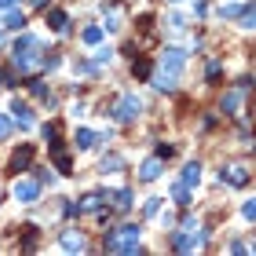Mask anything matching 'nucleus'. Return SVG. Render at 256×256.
Segmentation results:
<instances>
[{"mask_svg":"<svg viewBox=\"0 0 256 256\" xmlns=\"http://www.w3.org/2000/svg\"><path fill=\"white\" fill-rule=\"evenodd\" d=\"M143 224H121L102 234V252H124V256H136L143 252Z\"/></svg>","mask_w":256,"mask_h":256,"instance_id":"nucleus-1","label":"nucleus"},{"mask_svg":"<svg viewBox=\"0 0 256 256\" xmlns=\"http://www.w3.org/2000/svg\"><path fill=\"white\" fill-rule=\"evenodd\" d=\"M40 59H44V44H40V37H33V33H22V37L11 44V62H15L18 74L40 70Z\"/></svg>","mask_w":256,"mask_h":256,"instance_id":"nucleus-2","label":"nucleus"},{"mask_svg":"<svg viewBox=\"0 0 256 256\" xmlns=\"http://www.w3.org/2000/svg\"><path fill=\"white\" fill-rule=\"evenodd\" d=\"M106 118H114L118 124H136L143 118V99H139L136 92H124V96H118V102L106 110Z\"/></svg>","mask_w":256,"mask_h":256,"instance_id":"nucleus-3","label":"nucleus"},{"mask_svg":"<svg viewBox=\"0 0 256 256\" xmlns=\"http://www.w3.org/2000/svg\"><path fill=\"white\" fill-rule=\"evenodd\" d=\"M187 59H190L187 48H176V44H168V48H161L154 70H161V74H172V77H183V70H187Z\"/></svg>","mask_w":256,"mask_h":256,"instance_id":"nucleus-4","label":"nucleus"},{"mask_svg":"<svg viewBox=\"0 0 256 256\" xmlns=\"http://www.w3.org/2000/svg\"><path fill=\"white\" fill-rule=\"evenodd\" d=\"M220 183L224 187H230V190H246L249 187V180H252V172L246 168V165H220Z\"/></svg>","mask_w":256,"mask_h":256,"instance_id":"nucleus-5","label":"nucleus"},{"mask_svg":"<svg viewBox=\"0 0 256 256\" xmlns=\"http://www.w3.org/2000/svg\"><path fill=\"white\" fill-rule=\"evenodd\" d=\"M106 205H110V190H106V187H102V190H88V194L77 202V216H99Z\"/></svg>","mask_w":256,"mask_h":256,"instance_id":"nucleus-6","label":"nucleus"},{"mask_svg":"<svg viewBox=\"0 0 256 256\" xmlns=\"http://www.w3.org/2000/svg\"><path fill=\"white\" fill-rule=\"evenodd\" d=\"M11 194H15V202H18V205H37V202H40V180H26V176H18V180H15V187H11Z\"/></svg>","mask_w":256,"mask_h":256,"instance_id":"nucleus-7","label":"nucleus"},{"mask_svg":"<svg viewBox=\"0 0 256 256\" xmlns=\"http://www.w3.org/2000/svg\"><path fill=\"white\" fill-rule=\"evenodd\" d=\"M242 106H246V92L242 88H230L220 96V114L224 118H242Z\"/></svg>","mask_w":256,"mask_h":256,"instance_id":"nucleus-8","label":"nucleus"},{"mask_svg":"<svg viewBox=\"0 0 256 256\" xmlns=\"http://www.w3.org/2000/svg\"><path fill=\"white\" fill-rule=\"evenodd\" d=\"M132 205H136V190H132V187L110 190V208H114V216H124V212H132Z\"/></svg>","mask_w":256,"mask_h":256,"instance_id":"nucleus-9","label":"nucleus"},{"mask_svg":"<svg viewBox=\"0 0 256 256\" xmlns=\"http://www.w3.org/2000/svg\"><path fill=\"white\" fill-rule=\"evenodd\" d=\"M161 172H165V158L150 154L143 165H139V183H158V180H161Z\"/></svg>","mask_w":256,"mask_h":256,"instance_id":"nucleus-10","label":"nucleus"},{"mask_svg":"<svg viewBox=\"0 0 256 256\" xmlns=\"http://www.w3.org/2000/svg\"><path fill=\"white\" fill-rule=\"evenodd\" d=\"M110 136H102V132H92V128H77V136H74V146L77 150H99L102 143H106Z\"/></svg>","mask_w":256,"mask_h":256,"instance_id":"nucleus-11","label":"nucleus"},{"mask_svg":"<svg viewBox=\"0 0 256 256\" xmlns=\"http://www.w3.org/2000/svg\"><path fill=\"white\" fill-rule=\"evenodd\" d=\"M59 246H62L66 252H84L88 242H84V234H80L77 227H66V230H59Z\"/></svg>","mask_w":256,"mask_h":256,"instance_id":"nucleus-12","label":"nucleus"},{"mask_svg":"<svg viewBox=\"0 0 256 256\" xmlns=\"http://www.w3.org/2000/svg\"><path fill=\"white\" fill-rule=\"evenodd\" d=\"M102 15H106V22H102V30H106V33H118L121 30V4H118V0H102Z\"/></svg>","mask_w":256,"mask_h":256,"instance_id":"nucleus-13","label":"nucleus"},{"mask_svg":"<svg viewBox=\"0 0 256 256\" xmlns=\"http://www.w3.org/2000/svg\"><path fill=\"white\" fill-rule=\"evenodd\" d=\"M11 121L22 124V128H33V121H37V118H33V106H30V102L11 99Z\"/></svg>","mask_w":256,"mask_h":256,"instance_id":"nucleus-14","label":"nucleus"},{"mask_svg":"<svg viewBox=\"0 0 256 256\" xmlns=\"http://www.w3.org/2000/svg\"><path fill=\"white\" fill-rule=\"evenodd\" d=\"M30 165H33V146L22 143L15 154H11V172H15V176H18V172H30Z\"/></svg>","mask_w":256,"mask_h":256,"instance_id":"nucleus-15","label":"nucleus"},{"mask_svg":"<svg viewBox=\"0 0 256 256\" xmlns=\"http://www.w3.org/2000/svg\"><path fill=\"white\" fill-rule=\"evenodd\" d=\"M238 30H246V33H256V0H249V4H242L238 11Z\"/></svg>","mask_w":256,"mask_h":256,"instance_id":"nucleus-16","label":"nucleus"},{"mask_svg":"<svg viewBox=\"0 0 256 256\" xmlns=\"http://www.w3.org/2000/svg\"><path fill=\"white\" fill-rule=\"evenodd\" d=\"M40 136H44V143H48V150H62V128H59V121L40 124Z\"/></svg>","mask_w":256,"mask_h":256,"instance_id":"nucleus-17","label":"nucleus"},{"mask_svg":"<svg viewBox=\"0 0 256 256\" xmlns=\"http://www.w3.org/2000/svg\"><path fill=\"white\" fill-rule=\"evenodd\" d=\"M26 88L33 92V99H40V102H48V106H55V96H52V88L44 84L40 77H30V80H26Z\"/></svg>","mask_w":256,"mask_h":256,"instance_id":"nucleus-18","label":"nucleus"},{"mask_svg":"<svg viewBox=\"0 0 256 256\" xmlns=\"http://www.w3.org/2000/svg\"><path fill=\"white\" fill-rule=\"evenodd\" d=\"M48 30L52 33H70V15H66L62 8H52L48 11Z\"/></svg>","mask_w":256,"mask_h":256,"instance_id":"nucleus-19","label":"nucleus"},{"mask_svg":"<svg viewBox=\"0 0 256 256\" xmlns=\"http://www.w3.org/2000/svg\"><path fill=\"white\" fill-rule=\"evenodd\" d=\"M99 172H102V176H118V172H124V158L121 154H102Z\"/></svg>","mask_w":256,"mask_h":256,"instance_id":"nucleus-20","label":"nucleus"},{"mask_svg":"<svg viewBox=\"0 0 256 256\" xmlns=\"http://www.w3.org/2000/svg\"><path fill=\"white\" fill-rule=\"evenodd\" d=\"M238 11H242L238 0H220V4H216V18H220V22H234Z\"/></svg>","mask_w":256,"mask_h":256,"instance_id":"nucleus-21","label":"nucleus"},{"mask_svg":"<svg viewBox=\"0 0 256 256\" xmlns=\"http://www.w3.org/2000/svg\"><path fill=\"white\" fill-rule=\"evenodd\" d=\"M180 183H187V187L194 190L198 183H202V161H187V165H183V176H180Z\"/></svg>","mask_w":256,"mask_h":256,"instance_id":"nucleus-22","label":"nucleus"},{"mask_svg":"<svg viewBox=\"0 0 256 256\" xmlns=\"http://www.w3.org/2000/svg\"><path fill=\"white\" fill-rule=\"evenodd\" d=\"M4 30H11V33H22V30H26V15H22L18 8L4 11Z\"/></svg>","mask_w":256,"mask_h":256,"instance_id":"nucleus-23","label":"nucleus"},{"mask_svg":"<svg viewBox=\"0 0 256 256\" xmlns=\"http://www.w3.org/2000/svg\"><path fill=\"white\" fill-rule=\"evenodd\" d=\"M80 40H84L88 48H96V44L106 40V30H102V26H84V30H80Z\"/></svg>","mask_w":256,"mask_h":256,"instance_id":"nucleus-24","label":"nucleus"},{"mask_svg":"<svg viewBox=\"0 0 256 256\" xmlns=\"http://www.w3.org/2000/svg\"><path fill=\"white\" fill-rule=\"evenodd\" d=\"M172 202H176V208H190V187L187 183H172Z\"/></svg>","mask_w":256,"mask_h":256,"instance_id":"nucleus-25","label":"nucleus"},{"mask_svg":"<svg viewBox=\"0 0 256 256\" xmlns=\"http://www.w3.org/2000/svg\"><path fill=\"white\" fill-rule=\"evenodd\" d=\"M224 77V59H208L205 62V84H220Z\"/></svg>","mask_w":256,"mask_h":256,"instance_id":"nucleus-26","label":"nucleus"},{"mask_svg":"<svg viewBox=\"0 0 256 256\" xmlns=\"http://www.w3.org/2000/svg\"><path fill=\"white\" fill-rule=\"evenodd\" d=\"M150 74H154V62H146V59H132V77H139V80H150Z\"/></svg>","mask_w":256,"mask_h":256,"instance_id":"nucleus-27","label":"nucleus"},{"mask_svg":"<svg viewBox=\"0 0 256 256\" xmlns=\"http://www.w3.org/2000/svg\"><path fill=\"white\" fill-rule=\"evenodd\" d=\"M52 154H55V168H59L62 176H74V158H70L66 150H52Z\"/></svg>","mask_w":256,"mask_h":256,"instance_id":"nucleus-28","label":"nucleus"},{"mask_svg":"<svg viewBox=\"0 0 256 256\" xmlns=\"http://www.w3.org/2000/svg\"><path fill=\"white\" fill-rule=\"evenodd\" d=\"M59 66H62V55H59V52H44V59H40V70H44V74H55Z\"/></svg>","mask_w":256,"mask_h":256,"instance_id":"nucleus-29","label":"nucleus"},{"mask_svg":"<svg viewBox=\"0 0 256 256\" xmlns=\"http://www.w3.org/2000/svg\"><path fill=\"white\" fill-rule=\"evenodd\" d=\"M161 205H165V198H146L143 202V220H158Z\"/></svg>","mask_w":256,"mask_h":256,"instance_id":"nucleus-30","label":"nucleus"},{"mask_svg":"<svg viewBox=\"0 0 256 256\" xmlns=\"http://www.w3.org/2000/svg\"><path fill=\"white\" fill-rule=\"evenodd\" d=\"M114 55H118L114 48H99V44H96V55H92V62L102 70V66H110V62H114Z\"/></svg>","mask_w":256,"mask_h":256,"instance_id":"nucleus-31","label":"nucleus"},{"mask_svg":"<svg viewBox=\"0 0 256 256\" xmlns=\"http://www.w3.org/2000/svg\"><path fill=\"white\" fill-rule=\"evenodd\" d=\"M165 26H168L172 33H183V30H187V15H183V11H172V15L165 18Z\"/></svg>","mask_w":256,"mask_h":256,"instance_id":"nucleus-32","label":"nucleus"},{"mask_svg":"<svg viewBox=\"0 0 256 256\" xmlns=\"http://www.w3.org/2000/svg\"><path fill=\"white\" fill-rule=\"evenodd\" d=\"M22 249H26V252H33V249H37V227H22Z\"/></svg>","mask_w":256,"mask_h":256,"instance_id":"nucleus-33","label":"nucleus"},{"mask_svg":"<svg viewBox=\"0 0 256 256\" xmlns=\"http://www.w3.org/2000/svg\"><path fill=\"white\" fill-rule=\"evenodd\" d=\"M11 132H15V121H11L8 114H0V143H4V139H11Z\"/></svg>","mask_w":256,"mask_h":256,"instance_id":"nucleus-34","label":"nucleus"},{"mask_svg":"<svg viewBox=\"0 0 256 256\" xmlns=\"http://www.w3.org/2000/svg\"><path fill=\"white\" fill-rule=\"evenodd\" d=\"M242 216H246L249 224H256V198H249V202H242Z\"/></svg>","mask_w":256,"mask_h":256,"instance_id":"nucleus-35","label":"nucleus"},{"mask_svg":"<svg viewBox=\"0 0 256 256\" xmlns=\"http://www.w3.org/2000/svg\"><path fill=\"white\" fill-rule=\"evenodd\" d=\"M208 15V0H194V18H205Z\"/></svg>","mask_w":256,"mask_h":256,"instance_id":"nucleus-36","label":"nucleus"},{"mask_svg":"<svg viewBox=\"0 0 256 256\" xmlns=\"http://www.w3.org/2000/svg\"><path fill=\"white\" fill-rule=\"evenodd\" d=\"M154 154H158V158H165V161H168L172 154H176V146H165V143H158V146H154Z\"/></svg>","mask_w":256,"mask_h":256,"instance_id":"nucleus-37","label":"nucleus"},{"mask_svg":"<svg viewBox=\"0 0 256 256\" xmlns=\"http://www.w3.org/2000/svg\"><path fill=\"white\" fill-rule=\"evenodd\" d=\"M158 220H161V227H165V230L176 227V216H172V212H158Z\"/></svg>","mask_w":256,"mask_h":256,"instance_id":"nucleus-38","label":"nucleus"},{"mask_svg":"<svg viewBox=\"0 0 256 256\" xmlns=\"http://www.w3.org/2000/svg\"><path fill=\"white\" fill-rule=\"evenodd\" d=\"M234 88H242V92H252V88H256V80H252V77H238V84H234Z\"/></svg>","mask_w":256,"mask_h":256,"instance_id":"nucleus-39","label":"nucleus"},{"mask_svg":"<svg viewBox=\"0 0 256 256\" xmlns=\"http://www.w3.org/2000/svg\"><path fill=\"white\" fill-rule=\"evenodd\" d=\"M37 172H40V176H37V180H40V187H44V183H48V187L55 183V176H52V168H37Z\"/></svg>","mask_w":256,"mask_h":256,"instance_id":"nucleus-40","label":"nucleus"},{"mask_svg":"<svg viewBox=\"0 0 256 256\" xmlns=\"http://www.w3.org/2000/svg\"><path fill=\"white\" fill-rule=\"evenodd\" d=\"M227 252H249V249H246V242H242V238H234V242L227 246Z\"/></svg>","mask_w":256,"mask_h":256,"instance_id":"nucleus-41","label":"nucleus"},{"mask_svg":"<svg viewBox=\"0 0 256 256\" xmlns=\"http://www.w3.org/2000/svg\"><path fill=\"white\" fill-rule=\"evenodd\" d=\"M202 128H205V132H208V128H216V114H205V118H202Z\"/></svg>","mask_w":256,"mask_h":256,"instance_id":"nucleus-42","label":"nucleus"},{"mask_svg":"<svg viewBox=\"0 0 256 256\" xmlns=\"http://www.w3.org/2000/svg\"><path fill=\"white\" fill-rule=\"evenodd\" d=\"M11 8H18V0H0V11H11Z\"/></svg>","mask_w":256,"mask_h":256,"instance_id":"nucleus-43","label":"nucleus"},{"mask_svg":"<svg viewBox=\"0 0 256 256\" xmlns=\"http://www.w3.org/2000/svg\"><path fill=\"white\" fill-rule=\"evenodd\" d=\"M33 8H40V11H48V8H52V0H33Z\"/></svg>","mask_w":256,"mask_h":256,"instance_id":"nucleus-44","label":"nucleus"},{"mask_svg":"<svg viewBox=\"0 0 256 256\" xmlns=\"http://www.w3.org/2000/svg\"><path fill=\"white\" fill-rule=\"evenodd\" d=\"M0 88H4V74H0Z\"/></svg>","mask_w":256,"mask_h":256,"instance_id":"nucleus-45","label":"nucleus"},{"mask_svg":"<svg viewBox=\"0 0 256 256\" xmlns=\"http://www.w3.org/2000/svg\"><path fill=\"white\" fill-rule=\"evenodd\" d=\"M168 4H183V0H168Z\"/></svg>","mask_w":256,"mask_h":256,"instance_id":"nucleus-46","label":"nucleus"}]
</instances>
